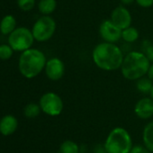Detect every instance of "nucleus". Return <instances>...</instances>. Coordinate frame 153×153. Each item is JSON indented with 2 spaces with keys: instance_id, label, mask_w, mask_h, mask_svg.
Masks as SVG:
<instances>
[{
  "instance_id": "15",
  "label": "nucleus",
  "mask_w": 153,
  "mask_h": 153,
  "mask_svg": "<svg viewBox=\"0 0 153 153\" xmlns=\"http://www.w3.org/2000/svg\"><path fill=\"white\" fill-rule=\"evenodd\" d=\"M57 7L56 0H40L38 4L39 11L43 16H49L52 14Z\"/></svg>"
},
{
  "instance_id": "5",
  "label": "nucleus",
  "mask_w": 153,
  "mask_h": 153,
  "mask_svg": "<svg viewBox=\"0 0 153 153\" xmlns=\"http://www.w3.org/2000/svg\"><path fill=\"white\" fill-rule=\"evenodd\" d=\"M56 27V22L52 17L49 16L40 17L35 22L32 30L34 40L38 42H46L50 40L55 33Z\"/></svg>"
},
{
  "instance_id": "10",
  "label": "nucleus",
  "mask_w": 153,
  "mask_h": 153,
  "mask_svg": "<svg viewBox=\"0 0 153 153\" xmlns=\"http://www.w3.org/2000/svg\"><path fill=\"white\" fill-rule=\"evenodd\" d=\"M110 20L120 29L123 30L131 26L132 17L131 12L126 7H124L123 6H120L115 7L112 11Z\"/></svg>"
},
{
  "instance_id": "23",
  "label": "nucleus",
  "mask_w": 153,
  "mask_h": 153,
  "mask_svg": "<svg viewBox=\"0 0 153 153\" xmlns=\"http://www.w3.org/2000/svg\"><path fill=\"white\" fill-rule=\"evenodd\" d=\"M129 153H150V151L145 146L136 145L131 148V149Z\"/></svg>"
},
{
  "instance_id": "1",
  "label": "nucleus",
  "mask_w": 153,
  "mask_h": 153,
  "mask_svg": "<svg viewBox=\"0 0 153 153\" xmlns=\"http://www.w3.org/2000/svg\"><path fill=\"white\" fill-rule=\"evenodd\" d=\"M92 59L98 68L105 71H114L121 68L124 55L122 49L115 43L103 42L94 48Z\"/></svg>"
},
{
  "instance_id": "3",
  "label": "nucleus",
  "mask_w": 153,
  "mask_h": 153,
  "mask_svg": "<svg viewBox=\"0 0 153 153\" xmlns=\"http://www.w3.org/2000/svg\"><path fill=\"white\" fill-rule=\"evenodd\" d=\"M44 53L37 49H28L20 56L19 70L26 79H33L38 76L46 65Z\"/></svg>"
},
{
  "instance_id": "18",
  "label": "nucleus",
  "mask_w": 153,
  "mask_h": 153,
  "mask_svg": "<svg viewBox=\"0 0 153 153\" xmlns=\"http://www.w3.org/2000/svg\"><path fill=\"white\" fill-rule=\"evenodd\" d=\"M60 152L61 153H80V147L75 141L68 140L61 143Z\"/></svg>"
},
{
  "instance_id": "4",
  "label": "nucleus",
  "mask_w": 153,
  "mask_h": 153,
  "mask_svg": "<svg viewBox=\"0 0 153 153\" xmlns=\"http://www.w3.org/2000/svg\"><path fill=\"white\" fill-rule=\"evenodd\" d=\"M104 144L107 153H129L133 147L131 134L123 127L114 128Z\"/></svg>"
},
{
  "instance_id": "2",
  "label": "nucleus",
  "mask_w": 153,
  "mask_h": 153,
  "mask_svg": "<svg viewBox=\"0 0 153 153\" xmlns=\"http://www.w3.org/2000/svg\"><path fill=\"white\" fill-rule=\"evenodd\" d=\"M151 62L142 51H130L123 59L121 71L128 80H138L146 76Z\"/></svg>"
},
{
  "instance_id": "26",
  "label": "nucleus",
  "mask_w": 153,
  "mask_h": 153,
  "mask_svg": "<svg viewBox=\"0 0 153 153\" xmlns=\"http://www.w3.org/2000/svg\"><path fill=\"white\" fill-rule=\"evenodd\" d=\"M147 76L153 82V62L150 64V66L149 68V70H148V73H147Z\"/></svg>"
},
{
  "instance_id": "21",
  "label": "nucleus",
  "mask_w": 153,
  "mask_h": 153,
  "mask_svg": "<svg viewBox=\"0 0 153 153\" xmlns=\"http://www.w3.org/2000/svg\"><path fill=\"white\" fill-rule=\"evenodd\" d=\"M142 52L147 56L150 62H153V44L149 42L145 41L142 44Z\"/></svg>"
},
{
  "instance_id": "25",
  "label": "nucleus",
  "mask_w": 153,
  "mask_h": 153,
  "mask_svg": "<svg viewBox=\"0 0 153 153\" xmlns=\"http://www.w3.org/2000/svg\"><path fill=\"white\" fill-rule=\"evenodd\" d=\"M93 153H107L105 144H97L93 149Z\"/></svg>"
},
{
  "instance_id": "30",
  "label": "nucleus",
  "mask_w": 153,
  "mask_h": 153,
  "mask_svg": "<svg viewBox=\"0 0 153 153\" xmlns=\"http://www.w3.org/2000/svg\"><path fill=\"white\" fill-rule=\"evenodd\" d=\"M80 153H82V152H80Z\"/></svg>"
},
{
  "instance_id": "20",
  "label": "nucleus",
  "mask_w": 153,
  "mask_h": 153,
  "mask_svg": "<svg viewBox=\"0 0 153 153\" xmlns=\"http://www.w3.org/2000/svg\"><path fill=\"white\" fill-rule=\"evenodd\" d=\"M13 48L10 45L2 44L0 45V59H9L13 55Z\"/></svg>"
},
{
  "instance_id": "9",
  "label": "nucleus",
  "mask_w": 153,
  "mask_h": 153,
  "mask_svg": "<svg viewBox=\"0 0 153 153\" xmlns=\"http://www.w3.org/2000/svg\"><path fill=\"white\" fill-rule=\"evenodd\" d=\"M45 73L48 79L52 81H58L65 74V64L59 58L50 59L45 65Z\"/></svg>"
},
{
  "instance_id": "12",
  "label": "nucleus",
  "mask_w": 153,
  "mask_h": 153,
  "mask_svg": "<svg viewBox=\"0 0 153 153\" xmlns=\"http://www.w3.org/2000/svg\"><path fill=\"white\" fill-rule=\"evenodd\" d=\"M18 125L17 120L13 115H6L0 121V132L5 136L11 135L15 132Z\"/></svg>"
},
{
  "instance_id": "17",
  "label": "nucleus",
  "mask_w": 153,
  "mask_h": 153,
  "mask_svg": "<svg viewBox=\"0 0 153 153\" xmlns=\"http://www.w3.org/2000/svg\"><path fill=\"white\" fill-rule=\"evenodd\" d=\"M136 88L137 89L142 93V94H149L151 91V88L153 87V82L148 78V76H142V78L136 80Z\"/></svg>"
},
{
  "instance_id": "24",
  "label": "nucleus",
  "mask_w": 153,
  "mask_h": 153,
  "mask_svg": "<svg viewBox=\"0 0 153 153\" xmlns=\"http://www.w3.org/2000/svg\"><path fill=\"white\" fill-rule=\"evenodd\" d=\"M135 2L143 8H149L153 6V0H135Z\"/></svg>"
},
{
  "instance_id": "6",
  "label": "nucleus",
  "mask_w": 153,
  "mask_h": 153,
  "mask_svg": "<svg viewBox=\"0 0 153 153\" xmlns=\"http://www.w3.org/2000/svg\"><path fill=\"white\" fill-rule=\"evenodd\" d=\"M33 32L25 27H20L15 29L8 38L9 45L14 51H25L31 48L33 43Z\"/></svg>"
},
{
  "instance_id": "14",
  "label": "nucleus",
  "mask_w": 153,
  "mask_h": 153,
  "mask_svg": "<svg viewBox=\"0 0 153 153\" xmlns=\"http://www.w3.org/2000/svg\"><path fill=\"white\" fill-rule=\"evenodd\" d=\"M16 21L15 17L13 16H7L2 19L1 24H0V31L5 35L9 34L16 29Z\"/></svg>"
},
{
  "instance_id": "8",
  "label": "nucleus",
  "mask_w": 153,
  "mask_h": 153,
  "mask_svg": "<svg viewBox=\"0 0 153 153\" xmlns=\"http://www.w3.org/2000/svg\"><path fill=\"white\" fill-rule=\"evenodd\" d=\"M122 31L110 19L104 20L99 26V34L104 42H107L116 43L122 39Z\"/></svg>"
},
{
  "instance_id": "22",
  "label": "nucleus",
  "mask_w": 153,
  "mask_h": 153,
  "mask_svg": "<svg viewBox=\"0 0 153 153\" xmlns=\"http://www.w3.org/2000/svg\"><path fill=\"white\" fill-rule=\"evenodd\" d=\"M17 4L23 11H30L35 5V0H17Z\"/></svg>"
},
{
  "instance_id": "29",
  "label": "nucleus",
  "mask_w": 153,
  "mask_h": 153,
  "mask_svg": "<svg viewBox=\"0 0 153 153\" xmlns=\"http://www.w3.org/2000/svg\"><path fill=\"white\" fill-rule=\"evenodd\" d=\"M59 153H61V152H59Z\"/></svg>"
},
{
  "instance_id": "28",
  "label": "nucleus",
  "mask_w": 153,
  "mask_h": 153,
  "mask_svg": "<svg viewBox=\"0 0 153 153\" xmlns=\"http://www.w3.org/2000/svg\"><path fill=\"white\" fill-rule=\"evenodd\" d=\"M149 97L153 99V87H152V88H151V91H150V93H149Z\"/></svg>"
},
{
  "instance_id": "7",
  "label": "nucleus",
  "mask_w": 153,
  "mask_h": 153,
  "mask_svg": "<svg viewBox=\"0 0 153 153\" xmlns=\"http://www.w3.org/2000/svg\"><path fill=\"white\" fill-rule=\"evenodd\" d=\"M40 106L42 111L46 114L50 116H58L61 114L64 105L61 97L58 94L48 92L41 97Z\"/></svg>"
},
{
  "instance_id": "11",
  "label": "nucleus",
  "mask_w": 153,
  "mask_h": 153,
  "mask_svg": "<svg viewBox=\"0 0 153 153\" xmlns=\"http://www.w3.org/2000/svg\"><path fill=\"white\" fill-rule=\"evenodd\" d=\"M134 113L143 120L151 118L153 116V99L150 97L140 99L134 106Z\"/></svg>"
},
{
  "instance_id": "13",
  "label": "nucleus",
  "mask_w": 153,
  "mask_h": 153,
  "mask_svg": "<svg viewBox=\"0 0 153 153\" xmlns=\"http://www.w3.org/2000/svg\"><path fill=\"white\" fill-rule=\"evenodd\" d=\"M142 141L144 146L153 152V121L146 124L142 131Z\"/></svg>"
},
{
  "instance_id": "19",
  "label": "nucleus",
  "mask_w": 153,
  "mask_h": 153,
  "mask_svg": "<svg viewBox=\"0 0 153 153\" xmlns=\"http://www.w3.org/2000/svg\"><path fill=\"white\" fill-rule=\"evenodd\" d=\"M41 110L42 109H41L40 105H38L37 104L32 103V104L27 105L25 107L24 113H25V115L26 117H28V118H34V117H36V116L39 115Z\"/></svg>"
},
{
  "instance_id": "16",
  "label": "nucleus",
  "mask_w": 153,
  "mask_h": 153,
  "mask_svg": "<svg viewBox=\"0 0 153 153\" xmlns=\"http://www.w3.org/2000/svg\"><path fill=\"white\" fill-rule=\"evenodd\" d=\"M139 36H140L139 31L131 25L122 31V39L127 43L135 42L139 39Z\"/></svg>"
},
{
  "instance_id": "27",
  "label": "nucleus",
  "mask_w": 153,
  "mask_h": 153,
  "mask_svg": "<svg viewBox=\"0 0 153 153\" xmlns=\"http://www.w3.org/2000/svg\"><path fill=\"white\" fill-rule=\"evenodd\" d=\"M122 2L123 5H125V6H129V5H131L133 2H135V0H120Z\"/></svg>"
}]
</instances>
